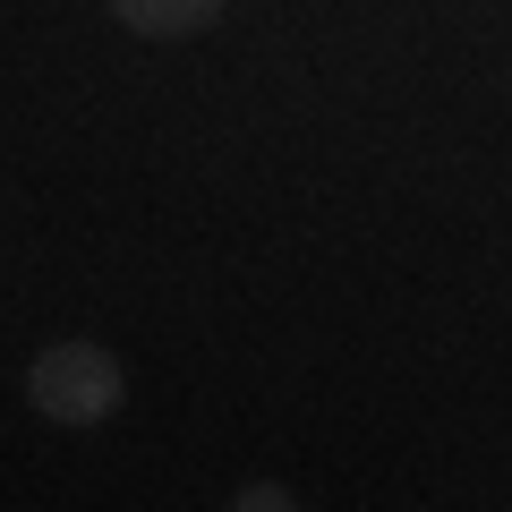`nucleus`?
<instances>
[{"instance_id": "obj_1", "label": "nucleus", "mask_w": 512, "mask_h": 512, "mask_svg": "<svg viewBox=\"0 0 512 512\" xmlns=\"http://www.w3.org/2000/svg\"><path fill=\"white\" fill-rule=\"evenodd\" d=\"M26 402L52 427H103L128 402V367L103 342H43L26 359Z\"/></svg>"}, {"instance_id": "obj_2", "label": "nucleus", "mask_w": 512, "mask_h": 512, "mask_svg": "<svg viewBox=\"0 0 512 512\" xmlns=\"http://www.w3.org/2000/svg\"><path fill=\"white\" fill-rule=\"evenodd\" d=\"M111 18L146 43H188L205 26H222V0H111Z\"/></svg>"}, {"instance_id": "obj_3", "label": "nucleus", "mask_w": 512, "mask_h": 512, "mask_svg": "<svg viewBox=\"0 0 512 512\" xmlns=\"http://www.w3.org/2000/svg\"><path fill=\"white\" fill-rule=\"evenodd\" d=\"M231 504H239V512H291L299 495H291V487H274V478H248V487H239Z\"/></svg>"}]
</instances>
